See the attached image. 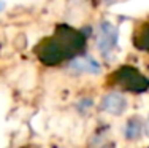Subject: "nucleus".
Masks as SVG:
<instances>
[{"instance_id": "4", "label": "nucleus", "mask_w": 149, "mask_h": 148, "mask_svg": "<svg viewBox=\"0 0 149 148\" xmlns=\"http://www.w3.org/2000/svg\"><path fill=\"white\" fill-rule=\"evenodd\" d=\"M68 69L74 73H98L102 70V65L91 56L84 58H73L68 64Z\"/></svg>"}, {"instance_id": "8", "label": "nucleus", "mask_w": 149, "mask_h": 148, "mask_svg": "<svg viewBox=\"0 0 149 148\" xmlns=\"http://www.w3.org/2000/svg\"><path fill=\"white\" fill-rule=\"evenodd\" d=\"M2 6H3V3H2V2H0V11H2Z\"/></svg>"}, {"instance_id": "5", "label": "nucleus", "mask_w": 149, "mask_h": 148, "mask_svg": "<svg viewBox=\"0 0 149 148\" xmlns=\"http://www.w3.org/2000/svg\"><path fill=\"white\" fill-rule=\"evenodd\" d=\"M100 107L103 108L105 112H108V113L120 115L124 110H125V107H127V100H125V97H122L120 94L111 93V94H108V96L103 97Z\"/></svg>"}, {"instance_id": "3", "label": "nucleus", "mask_w": 149, "mask_h": 148, "mask_svg": "<svg viewBox=\"0 0 149 148\" xmlns=\"http://www.w3.org/2000/svg\"><path fill=\"white\" fill-rule=\"evenodd\" d=\"M116 43H118V29L111 22H106V21L102 22L98 26V38H97L100 54L108 58L109 51L116 46Z\"/></svg>"}, {"instance_id": "7", "label": "nucleus", "mask_w": 149, "mask_h": 148, "mask_svg": "<svg viewBox=\"0 0 149 148\" xmlns=\"http://www.w3.org/2000/svg\"><path fill=\"white\" fill-rule=\"evenodd\" d=\"M141 131H143V123H141L140 119L133 118V119H130V121L127 123L124 134H125L127 139L133 140V139H138V137L141 135Z\"/></svg>"}, {"instance_id": "2", "label": "nucleus", "mask_w": 149, "mask_h": 148, "mask_svg": "<svg viewBox=\"0 0 149 148\" xmlns=\"http://www.w3.org/2000/svg\"><path fill=\"white\" fill-rule=\"evenodd\" d=\"M111 81L113 84H118L132 93H144L149 88V80L132 65H124L118 69L111 75Z\"/></svg>"}, {"instance_id": "1", "label": "nucleus", "mask_w": 149, "mask_h": 148, "mask_svg": "<svg viewBox=\"0 0 149 148\" xmlns=\"http://www.w3.org/2000/svg\"><path fill=\"white\" fill-rule=\"evenodd\" d=\"M86 46V35L68 26H59L54 35L45 38L35 48V54L45 65H57L73 59Z\"/></svg>"}, {"instance_id": "6", "label": "nucleus", "mask_w": 149, "mask_h": 148, "mask_svg": "<svg viewBox=\"0 0 149 148\" xmlns=\"http://www.w3.org/2000/svg\"><path fill=\"white\" fill-rule=\"evenodd\" d=\"M133 43H135V48L136 49L149 53V21L143 22L136 29L135 37H133Z\"/></svg>"}]
</instances>
